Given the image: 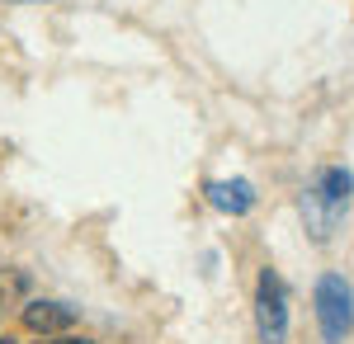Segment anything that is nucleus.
I'll return each instance as SVG.
<instances>
[{
    "label": "nucleus",
    "mask_w": 354,
    "mask_h": 344,
    "mask_svg": "<svg viewBox=\"0 0 354 344\" xmlns=\"http://www.w3.org/2000/svg\"><path fill=\"white\" fill-rule=\"evenodd\" d=\"M317 325L326 344H345L354 335V288L345 283V274H322L317 278Z\"/></svg>",
    "instance_id": "1"
},
{
    "label": "nucleus",
    "mask_w": 354,
    "mask_h": 344,
    "mask_svg": "<svg viewBox=\"0 0 354 344\" xmlns=\"http://www.w3.org/2000/svg\"><path fill=\"white\" fill-rule=\"evenodd\" d=\"M255 330L260 344H288V288L274 269H260L255 278Z\"/></svg>",
    "instance_id": "2"
},
{
    "label": "nucleus",
    "mask_w": 354,
    "mask_h": 344,
    "mask_svg": "<svg viewBox=\"0 0 354 344\" xmlns=\"http://www.w3.org/2000/svg\"><path fill=\"white\" fill-rule=\"evenodd\" d=\"M24 330H33V335H43V340H53V335H66L71 325H76V312L71 307H62V302H24Z\"/></svg>",
    "instance_id": "3"
},
{
    "label": "nucleus",
    "mask_w": 354,
    "mask_h": 344,
    "mask_svg": "<svg viewBox=\"0 0 354 344\" xmlns=\"http://www.w3.org/2000/svg\"><path fill=\"white\" fill-rule=\"evenodd\" d=\"M312 193H317V198H322V208L335 217V212H345V203H350L354 175H350V170H340V165H330V170H322V175H317Z\"/></svg>",
    "instance_id": "4"
},
{
    "label": "nucleus",
    "mask_w": 354,
    "mask_h": 344,
    "mask_svg": "<svg viewBox=\"0 0 354 344\" xmlns=\"http://www.w3.org/2000/svg\"><path fill=\"white\" fill-rule=\"evenodd\" d=\"M208 203L218 212L241 217V212L255 208V189H250V180H213V184H208Z\"/></svg>",
    "instance_id": "5"
},
{
    "label": "nucleus",
    "mask_w": 354,
    "mask_h": 344,
    "mask_svg": "<svg viewBox=\"0 0 354 344\" xmlns=\"http://www.w3.org/2000/svg\"><path fill=\"white\" fill-rule=\"evenodd\" d=\"M302 217H307V231H312V240H326L330 236V212L322 208V198L307 189L302 193Z\"/></svg>",
    "instance_id": "6"
},
{
    "label": "nucleus",
    "mask_w": 354,
    "mask_h": 344,
    "mask_svg": "<svg viewBox=\"0 0 354 344\" xmlns=\"http://www.w3.org/2000/svg\"><path fill=\"white\" fill-rule=\"evenodd\" d=\"M43 344H95V340H85V335H53V340H43Z\"/></svg>",
    "instance_id": "7"
},
{
    "label": "nucleus",
    "mask_w": 354,
    "mask_h": 344,
    "mask_svg": "<svg viewBox=\"0 0 354 344\" xmlns=\"http://www.w3.org/2000/svg\"><path fill=\"white\" fill-rule=\"evenodd\" d=\"M0 344H19V340H15V335H0Z\"/></svg>",
    "instance_id": "8"
}]
</instances>
